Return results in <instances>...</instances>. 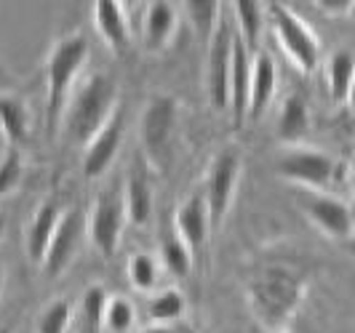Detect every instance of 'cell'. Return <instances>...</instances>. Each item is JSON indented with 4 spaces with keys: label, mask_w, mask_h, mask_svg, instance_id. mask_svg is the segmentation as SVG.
Masks as SVG:
<instances>
[{
    "label": "cell",
    "mask_w": 355,
    "mask_h": 333,
    "mask_svg": "<svg viewBox=\"0 0 355 333\" xmlns=\"http://www.w3.org/2000/svg\"><path fill=\"white\" fill-rule=\"evenodd\" d=\"M304 280L284 264L259 269L246 285V301L257 325L265 333H291V325L302 309Z\"/></svg>",
    "instance_id": "obj_1"
},
{
    "label": "cell",
    "mask_w": 355,
    "mask_h": 333,
    "mask_svg": "<svg viewBox=\"0 0 355 333\" xmlns=\"http://www.w3.org/2000/svg\"><path fill=\"white\" fill-rule=\"evenodd\" d=\"M89 37L80 33L64 35L56 40L46 62V125L49 134H56V125L64 115V107L70 102L75 80L89 62Z\"/></svg>",
    "instance_id": "obj_2"
},
{
    "label": "cell",
    "mask_w": 355,
    "mask_h": 333,
    "mask_svg": "<svg viewBox=\"0 0 355 333\" xmlns=\"http://www.w3.org/2000/svg\"><path fill=\"white\" fill-rule=\"evenodd\" d=\"M118 112V88L107 75H91L80 88H75L64 107V128L72 141L89 144Z\"/></svg>",
    "instance_id": "obj_3"
},
{
    "label": "cell",
    "mask_w": 355,
    "mask_h": 333,
    "mask_svg": "<svg viewBox=\"0 0 355 333\" xmlns=\"http://www.w3.org/2000/svg\"><path fill=\"white\" fill-rule=\"evenodd\" d=\"M275 171L288 184H297L307 192H329V187L339 179V163L318 147L294 144L284 147Z\"/></svg>",
    "instance_id": "obj_4"
},
{
    "label": "cell",
    "mask_w": 355,
    "mask_h": 333,
    "mask_svg": "<svg viewBox=\"0 0 355 333\" xmlns=\"http://www.w3.org/2000/svg\"><path fill=\"white\" fill-rule=\"evenodd\" d=\"M267 17L272 24V33L278 37V46L284 48L288 62L302 75L315 72L320 62V40L310 30V24L284 3H272L267 8Z\"/></svg>",
    "instance_id": "obj_5"
},
{
    "label": "cell",
    "mask_w": 355,
    "mask_h": 333,
    "mask_svg": "<svg viewBox=\"0 0 355 333\" xmlns=\"http://www.w3.org/2000/svg\"><path fill=\"white\" fill-rule=\"evenodd\" d=\"M241 171H243V160L235 147H222L214 155L211 165L206 171V190L200 192L209 208L211 229L222 227L225 216L230 213L238 195V184H241Z\"/></svg>",
    "instance_id": "obj_6"
},
{
    "label": "cell",
    "mask_w": 355,
    "mask_h": 333,
    "mask_svg": "<svg viewBox=\"0 0 355 333\" xmlns=\"http://www.w3.org/2000/svg\"><path fill=\"white\" fill-rule=\"evenodd\" d=\"M125 227L123 197L118 192H105L91 208L86 219V235H89L94 251L102 259H112L121 246V235Z\"/></svg>",
    "instance_id": "obj_7"
},
{
    "label": "cell",
    "mask_w": 355,
    "mask_h": 333,
    "mask_svg": "<svg viewBox=\"0 0 355 333\" xmlns=\"http://www.w3.org/2000/svg\"><path fill=\"white\" fill-rule=\"evenodd\" d=\"M232 37L235 33L230 24L222 19L219 30L206 46V75H203V88L206 99L216 112H227V78H230L232 62Z\"/></svg>",
    "instance_id": "obj_8"
},
{
    "label": "cell",
    "mask_w": 355,
    "mask_h": 333,
    "mask_svg": "<svg viewBox=\"0 0 355 333\" xmlns=\"http://www.w3.org/2000/svg\"><path fill=\"white\" fill-rule=\"evenodd\" d=\"M300 206L304 216L313 222V227H318L326 237L337 243H347L353 237V208L339 195L307 192L300 200Z\"/></svg>",
    "instance_id": "obj_9"
},
{
    "label": "cell",
    "mask_w": 355,
    "mask_h": 333,
    "mask_svg": "<svg viewBox=\"0 0 355 333\" xmlns=\"http://www.w3.org/2000/svg\"><path fill=\"white\" fill-rule=\"evenodd\" d=\"M174 125H177V99L174 96H155L150 99V105L144 107L142 112V147L147 152V158L153 163L166 158L168 152V141L174 134Z\"/></svg>",
    "instance_id": "obj_10"
},
{
    "label": "cell",
    "mask_w": 355,
    "mask_h": 333,
    "mask_svg": "<svg viewBox=\"0 0 355 333\" xmlns=\"http://www.w3.org/2000/svg\"><path fill=\"white\" fill-rule=\"evenodd\" d=\"M86 232V219L80 210H62L59 222H56V229H53V237L49 243V251L43 256V269L49 278H56L62 275L70 262L75 259L78 248H80V237Z\"/></svg>",
    "instance_id": "obj_11"
},
{
    "label": "cell",
    "mask_w": 355,
    "mask_h": 333,
    "mask_svg": "<svg viewBox=\"0 0 355 333\" xmlns=\"http://www.w3.org/2000/svg\"><path fill=\"white\" fill-rule=\"evenodd\" d=\"M251 56L238 37H232V62L230 78H227V112H230L232 128H241L249 115V86H251Z\"/></svg>",
    "instance_id": "obj_12"
},
{
    "label": "cell",
    "mask_w": 355,
    "mask_h": 333,
    "mask_svg": "<svg viewBox=\"0 0 355 333\" xmlns=\"http://www.w3.org/2000/svg\"><path fill=\"white\" fill-rule=\"evenodd\" d=\"M123 141V115L121 109L110 118V123L86 144V158H83V174L89 179H102L115 163V155Z\"/></svg>",
    "instance_id": "obj_13"
},
{
    "label": "cell",
    "mask_w": 355,
    "mask_h": 333,
    "mask_svg": "<svg viewBox=\"0 0 355 333\" xmlns=\"http://www.w3.org/2000/svg\"><path fill=\"white\" fill-rule=\"evenodd\" d=\"M174 235L184 246L190 248V253L198 256L209 235H211V222H209V208H206V200L203 195L198 192L190 200H184L174 213Z\"/></svg>",
    "instance_id": "obj_14"
},
{
    "label": "cell",
    "mask_w": 355,
    "mask_h": 333,
    "mask_svg": "<svg viewBox=\"0 0 355 333\" xmlns=\"http://www.w3.org/2000/svg\"><path fill=\"white\" fill-rule=\"evenodd\" d=\"M94 24L96 33L102 35L110 51L125 53L131 46V21H128V8L118 0H96L94 3Z\"/></svg>",
    "instance_id": "obj_15"
},
{
    "label": "cell",
    "mask_w": 355,
    "mask_h": 333,
    "mask_svg": "<svg viewBox=\"0 0 355 333\" xmlns=\"http://www.w3.org/2000/svg\"><path fill=\"white\" fill-rule=\"evenodd\" d=\"M179 27V11L174 3L166 0H153L144 6L142 17V40L147 51L158 53L171 46Z\"/></svg>",
    "instance_id": "obj_16"
},
{
    "label": "cell",
    "mask_w": 355,
    "mask_h": 333,
    "mask_svg": "<svg viewBox=\"0 0 355 333\" xmlns=\"http://www.w3.org/2000/svg\"><path fill=\"white\" fill-rule=\"evenodd\" d=\"M278 93V67L272 56L265 51L254 53L251 62V86H249V115L246 120H259L265 109L272 105Z\"/></svg>",
    "instance_id": "obj_17"
},
{
    "label": "cell",
    "mask_w": 355,
    "mask_h": 333,
    "mask_svg": "<svg viewBox=\"0 0 355 333\" xmlns=\"http://www.w3.org/2000/svg\"><path fill=\"white\" fill-rule=\"evenodd\" d=\"M0 128L8 147L21 150L30 141V109L17 93H0Z\"/></svg>",
    "instance_id": "obj_18"
},
{
    "label": "cell",
    "mask_w": 355,
    "mask_h": 333,
    "mask_svg": "<svg viewBox=\"0 0 355 333\" xmlns=\"http://www.w3.org/2000/svg\"><path fill=\"white\" fill-rule=\"evenodd\" d=\"M62 210L56 208L53 203H43L40 208L35 210L30 227H27V259L33 264H43V256L49 251V243L53 237V229H56V222H59Z\"/></svg>",
    "instance_id": "obj_19"
},
{
    "label": "cell",
    "mask_w": 355,
    "mask_h": 333,
    "mask_svg": "<svg viewBox=\"0 0 355 333\" xmlns=\"http://www.w3.org/2000/svg\"><path fill=\"white\" fill-rule=\"evenodd\" d=\"M235 14V27L238 33L235 37L243 43V48L254 56L259 53V43H262V27H265V8L257 0H235L230 6Z\"/></svg>",
    "instance_id": "obj_20"
},
{
    "label": "cell",
    "mask_w": 355,
    "mask_h": 333,
    "mask_svg": "<svg viewBox=\"0 0 355 333\" xmlns=\"http://www.w3.org/2000/svg\"><path fill=\"white\" fill-rule=\"evenodd\" d=\"M123 210L125 222H131L134 227H144L153 216V184L142 171H134L128 176L123 195Z\"/></svg>",
    "instance_id": "obj_21"
},
{
    "label": "cell",
    "mask_w": 355,
    "mask_h": 333,
    "mask_svg": "<svg viewBox=\"0 0 355 333\" xmlns=\"http://www.w3.org/2000/svg\"><path fill=\"white\" fill-rule=\"evenodd\" d=\"M353 78H355L353 53L347 51V48H339L337 53H331L329 67H326V83H329L331 102L337 107L350 105V99H353Z\"/></svg>",
    "instance_id": "obj_22"
},
{
    "label": "cell",
    "mask_w": 355,
    "mask_h": 333,
    "mask_svg": "<svg viewBox=\"0 0 355 333\" xmlns=\"http://www.w3.org/2000/svg\"><path fill=\"white\" fill-rule=\"evenodd\" d=\"M310 131V109L302 96H288L278 115V136L286 147L302 144V136Z\"/></svg>",
    "instance_id": "obj_23"
},
{
    "label": "cell",
    "mask_w": 355,
    "mask_h": 333,
    "mask_svg": "<svg viewBox=\"0 0 355 333\" xmlns=\"http://www.w3.org/2000/svg\"><path fill=\"white\" fill-rule=\"evenodd\" d=\"M184 8H187V19L196 30L198 40L203 46H209L219 30V21H222V3L219 0H190V3H184Z\"/></svg>",
    "instance_id": "obj_24"
},
{
    "label": "cell",
    "mask_w": 355,
    "mask_h": 333,
    "mask_svg": "<svg viewBox=\"0 0 355 333\" xmlns=\"http://www.w3.org/2000/svg\"><path fill=\"white\" fill-rule=\"evenodd\" d=\"M184 309H187V301H184L179 288H158V291H153L150 304H147L150 320L160 323V325H174V323H179L184 317Z\"/></svg>",
    "instance_id": "obj_25"
},
{
    "label": "cell",
    "mask_w": 355,
    "mask_h": 333,
    "mask_svg": "<svg viewBox=\"0 0 355 333\" xmlns=\"http://www.w3.org/2000/svg\"><path fill=\"white\" fill-rule=\"evenodd\" d=\"M125 275H128V282H131L137 291L153 294V291H158V282H160V262L153 253L137 251V253L128 256Z\"/></svg>",
    "instance_id": "obj_26"
},
{
    "label": "cell",
    "mask_w": 355,
    "mask_h": 333,
    "mask_svg": "<svg viewBox=\"0 0 355 333\" xmlns=\"http://www.w3.org/2000/svg\"><path fill=\"white\" fill-rule=\"evenodd\" d=\"M193 253L179 240L174 232H168L160 243V269H166L174 278H187L193 272Z\"/></svg>",
    "instance_id": "obj_27"
},
{
    "label": "cell",
    "mask_w": 355,
    "mask_h": 333,
    "mask_svg": "<svg viewBox=\"0 0 355 333\" xmlns=\"http://www.w3.org/2000/svg\"><path fill=\"white\" fill-rule=\"evenodd\" d=\"M137 325V309L131 304V298L125 296H110L105 309V320L102 328H107L110 333H128Z\"/></svg>",
    "instance_id": "obj_28"
},
{
    "label": "cell",
    "mask_w": 355,
    "mask_h": 333,
    "mask_svg": "<svg viewBox=\"0 0 355 333\" xmlns=\"http://www.w3.org/2000/svg\"><path fill=\"white\" fill-rule=\"evenodd\" d=\"M72 325V304L67 298L51 301L37 317V333H67Z\"/></svg>",
    "instance_id": "obj_29"
},
{
    "label": "cell",
    "mask_w": 355,
    "mask_h": 333,
    "mask_svg": "<svg viewBox=\"0 0 355 333\" xmlns=\"http://www.w3.org/2000/svg\"><path fill=\"white\" fill-rule=\"evenodd\" d=\"M21 174H24L21 150L8 147V150H6V155H3V160H0V197L17 190L19 181H21Z\"/></svg>",
    "instance_id": "obj_30"
},
{
    "label": "cell",
    "mask_w": 355,
    "mask_h": 333,
    "mask_svg": "<svg viewBox=\"0 0 355 333\" xmlns=\"http://www.w3.org/2000/svg\"><path fill=\"white\" fill-rule=\"evenodd\" d=\"M107 301H110V294H107L102 285L89 288V291H86V296H83V317H86V323H89L94 331H99V328H102Z\"/></svg>",
    "instance_id": "obj_31"
},
{
    "label": "cell",
    "mask_w": 355,
    "mask_h": 333,
    "mask_svg": "<svg viewBox=\"0 0 355 333\" xmlns=\"http://www.w3.org/2000/svg\"><path fill=\"white\" fill-rule=\"evenodd\" d=\"M353 0H318V8L323 14H329V17H347V14H353Z\"/></svg>",
    "instance_id": "obj_32"
},
{
    "label": "cell",
    "mask_w": 355,
    "mask_h": 333,
    "mask_svg": "<svg viewBox=\"0 0 355 333\" xmlns=\"http://www.w3.org/2000/svg\"><path fill=\"white\" fill-rule=\"evenodd\" d=\"M139 333H184V331L179 328L177 323H174V325H160V323H153V325H147V328L139 331Z\"/></svg>",
    "instance_id": "obj_33"
},
{
    "label": "cell",
    "mask_w": 355,
    "mask_h": 333,
    "mask_svg": "<svg viewBox=\"0 0 355 333\" xmlns=\"http://www.w3.org/2000/svg\"><path fill=\"white\" fill-rule=\"evenodd\" d=\"M3 285H6V269H3V264H0V291H3Z\"/></svg>",
    "instance_id": "obj_34"
},
{
    "label": "cell",
    "mask_w": 355,
    "mask_h": 333,
    "mask_svg": "<svg viewBox=\"0 0 355 333\" xmlns=\"http://www.w3.org/2000/svg\"><path fill=\"white\" fill-rule=\"evenodd\" d=\"M3 232H6V219H3V213H0V237H3Z\"/></svg>",
    "instance_id": "obj_35"
},
{
    "label": "cell",
    "mask_w": 355,
    "mask_h": 333,
    "mask_svg": "<svg viewBox=\"0 0 355 333\" xmlns=\"http://www.w3.org/2000/svg\"><path fill=\"white\" fill-rule=\"evenodd\" d=\"M0 333H8V331H0Z\"/></svg>",
    "instance_id": "obj_36"
}]
</instances>
